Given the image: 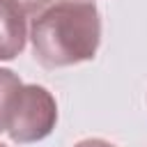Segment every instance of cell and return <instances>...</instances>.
Listing matches in <instances>:
<instances>
[{"label":"cell","instance_id":"obj_1","mask_svg":"<svg viewBox=\"0 0 147 147\" xmlns=\"http://www.w3.org/2000/svg\"><path fill=\"white\" fill-rule=\"evenodd\" d=\"M99 11L87 0H60L32 21L30 39L39 64L69 67L92 60L99 46Z\"/></svg>","mask_w":147,"mask_h":147},{"label":"cell","instance_id":"obj_2","mask_svg":"<svg viewBox=\"0 0 147 147\" xmlns=\"http://www.w3.org/2000/svg\"><path fill=\"white\" fill-rule=\"evenodd\" d=\"M55 122L57 106L51 92L41 85H23L7 133L14 142H34L46 138Z\"/></svg>","mask_w":147,"mask_h":147},{"label":"cell","instance_id":"obj_3","mask_svg":"<svg viewBox=\"0 0 147 147\" xmlns=\"http://www.w3.org/2000/svg\"><path fill=\"white\" fill-rule=\"evenodd\" d=\"M25 16L16 0H0V60H11L23 51L28 37Z\"/></svg>","mask_w":147,"mask_h":147},{"label":"cell","instance_id":"obj_4","mask_svg":"<svg viewBox=\"0 0 147 147\" xmlns=\"http://www.w3.org/2000/svg\"><path fill=\"white\" fill-rule=\"evenodd\" d=\"M21 90H23V83L18 80V76L9 69H0V133L9 129Z\"/></svg>","mask_w":147,"mask_h":147},{"label":"cell","instance_id":"obj_5","mask_svg":"<svg viewBox=\"0 0 147 147\" xmlns=\"http://www.w3.org/2000/svg\"><path fill=\"white\" fill-rule=\"evenodd\" d=\"M55 0H16V5L25 11V14H41L46 7H51Z\"/></svg>","mask_w":147,"mask_h":147},{"label":"cell","instance_id":"obj_6","mask_svg":"<svg viewBox=\"0 0 147 147\" xmlns=\"http://www.w3.org/2000/svg\"><path fill=\"white\" fill-rule=\"evenodd\" d=\"M76 147H115V145H110V142H106V140H99V138H92V140L78 142Z\"/></svg>","mask_w":147,"mask_h":147},{"label":"cell","instance_id":"obj_7","mask_svg":"<svg viewBox=\"0 0 147 147\" xmlns=\"http://www.w3.org/2000/svg\"><path fill=\"white\" fill-rule=\"evenodd\" d=\"M0 147H5V145H0Z\"/></svg>","mask_w":147,"mask_h":147}]
</instances>
